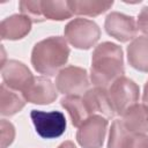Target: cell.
Wrapping results in <instances>:
<instances>
[{
  "label": "cell",
  "instance_id": "cell-13",
  "mask_svg": "<svg viewBox=\"0 0 148 148\" xmlns=\"http://www.w3.org/2000/svg\"><path fill=\"white\" fill-rule=\"evenodd\" d=\"M123 123L132 134L148 133V105L136 103L123 114Z\"/></svg>",
  "mask_w": 148,
  "mask_h": 148
},
{
  "label": "cell",
  "instance_id": "cell-6",
  "mask_svg": "<svg viewBox=\"0 0 148 148\" xmlns=\"http://www.w3.org/2000/svg\"><path fill=\"white\" fill-rule=\"evenodd\" d=\"M30 118L37 134L44 139L59 138L65 133L67 123L61 111H40L31 110Z\"/></svg>",
  "mask_w": 148,
  "mask_h": 148
},
{
  "label": "cell",
  "instance_id": "cell-20",
  "mask_svg": "<svg viewBox=\"0 0 148 148\" xmlns=\"http://www.w3.org/2000/svg\"><path fill=\"white\" fill-rule=\"evenodd\" d=\"M18 8L21 14L27 16L32 23H40L46 20L42 12L40 0H22L18 2Z\"/></svg>",
  "mask_w": 148,
  "mask_h": 148
},
{
  "label": "cell",
  "instance_id": "cell-1",
  "mask_svg": "<svg viewBox=\"0 0 148 148\" xmlns=\"http://www.w3.org/2000/svg\"><path fill=\"white\" fill-rule=\"evenodd\" d=\"M124 54L121 47L112 42L98 44L91 56L90 81L95 87L108 88L124 76Z\"/></svg>",
  "mask_w": 148,
  "mask_h": 148
},
{
  "label": "cell",
  "instance_id": "cell-14",
  "mask_svg": "<svg viewBox=\"0 0 148 148\" xmlns=\"http://www.w3.org/2000/svg\"><path fill=\"white\" fill-rule=\"evenodd\" d=\"M127 61L139 72L148 73V37L139 36L127 46Z\"/></svg>",
  "mask_w": 148,
  "mask_h": 148
},
{
  "label": "cell",
  "instance_id": "cell-5",
  "mask_svg": "<svg viewBox=\"0 0 148 148\" xmlns=\"http://www.w3.org/2000/svg\"><path fill=\"white\" fill-rule=\"evenodd\" d=\"M56 87L65 96H81L89 90V77L84 68L77 66L64 67L56 77Z\"/></svg>",
  "mask_w": 148,
  "mask_h": 148
},
{
  "label": "cell",
  "instance_id": "cell-9",
  "mask_svg": "<svg viewBox=\"0 0 148 148\" xmlns=\"http://www.w3.org/2000/svg\"><path fill=\"white\" fill-rule=\"evenodd\" d=\"M22 97L25 99V102L32 104L47 105L57 99L58 89L56 84L46 76H37L34 77L22 91Z\"/></svg>",
  "mask_w": 148,
  "mask_h": 148
},
{
  "label": "cell",
  "instance_id": "cell-7",
  "mask_svg": "<svg viewBox=\"0 0 148 148\" xmlns=\"http://www.w3.org/2000/svg\"><path fill=\"white\" fill-rule=\"evenodd\" d=\"M108 130V119L92 114L84 120L76 132V141L82 148H102Z\"/></svg>",
  "mask_w": 148,
  "mask_h": 148
},
{
  "label": "cell",
  "instance_id": "cell-4",
  "mask_svg": "<svg viewBox=\"0 0 148 148\" xmlns=\"http://www.w3.org/2000/svg\"><path fill=\"white\" fill-rule=\"evenodd\" d=\"M108 92L114 112L119 116H123L139 101L140 88L130 77L121 76L109 87Z\"/></svg>",
  "mask_w": 148,
  "mask_h": 148
},
{
  "label": "cell",
  "instance_id": "cell-23",
  "mask_svg": "<svg viewBox=\"0 0 148 148\" xmlns=\"http://www.w3.org/2000/svg\"><path fill=\"white\" fill-rule=\"evenodd\" d=\"M136 25L138 29L148 37V6H145L140 10L136 20Z\"/></svg>",
  "mask_w": 148,
  "mask_h": 148
},
{
  "label": "cell",
  "instance_id": "cell-8",
  "mask_svg": "<svg viewBox=\"0 0 148 148\" xmlns=\"http://www.w3.org/2000/svg\"><path fill=\"white\" fill-rule=\"evenodd\" d=\"M104 29L109 36L120 43H127L136 38L139 30L133 16H128L119 12H111L106 15Z\"/></svg>",
  "mask_w": 148,
  "mask_h": 148
},
{
  "label": "cell",
  "instance_id": "cell-12",
  "mask_svg": "<svg viewBox=\"0 0 148 148\" xmlns=\"http://www.w3.org/2000/svg\"><path fill=\"white\" fill-rule=\"evenodd\" d=\"M31 21L22 15L14 14L1 21L0 31L1 38L5 40H17L24 38L31 30Z\"/></svg>",
  "mask_w": 148,
  "mask_h": 148
},
{
  "label": "cell",
  "instance_id": "cell-16",
  "mask_svg": "<svg viewBox=\"0 0 148 148\" xmlns=\"http://www.w3.org/2000/svg\"><path fill=\"white\" fill-rule=\"evenodd\" d=\"M25 105V99L3 83L0 88V113L2 117H10L20 112Z\"/></svg>",
  "mask_w": 148,
  "mask_h": 148
},
{
  "label": "cell",
  "instance_id": "cell-22",
  "mask_svg": "<svg viewBox=\"0 0 148 148\" xmlns=\"http://www.w3.org/2000/svg\"><path fill=\"white\" fill-rule=\"evenodd\" d=\"M125 148H148L147 134H132Z\"/></svg>",
  "mask_w": 148,
  "mask_h": 148
},
{
  "label": "cell",
  "instance_id": "cell-3",
  "mask_svg": "<svg viewBox=\"0 0 148 148\" xmlns=\"http://www.w3.org/2000/svg\"><path fill=\"white\" fill-rule=\"evenodd\" d=\"M65 39L79 50H89L96 45L101 37L98 24L88 18H74L64 29Z\"/></svg>",
  "mask_w": 148,
  "mask_h": 148
},
{
  "label": "cell",
  "instance_id": "cell-2",
  "mask_svg": "<svg viewBox=\"0 0 148 148\" xmlns=\"http://www.w3.org/2000/svg\"><path fill=\"white\" fill-rule=\"evenodd\" d=\"M71 49L65 37L51 36L34 45L31 65L36 72L44 76L58 74L68 61Z\"/></svg>",
  "mask_w": 148,
  "mask_h": 148
},
{
  "label": "cell",
  "instance_id": "cell-21",
  "mask_svg": "<svg viewBox=\"0 0 148 148\" xmlns=\"http://www.w3.org/2000/svg\"><path fill=\"white\" fill-rule=\"evenodd\" d=\"M0 131H1V148H7L8 146L12 145V142L15 139V127L10 121L6 119H1Z\"/></svg>",
  "mask_w": 148,
  "mask_h": 148
},
{
  "label": "cell",
  "instance_id": "cell-11",
  "mask_svg": "<svg viewBox=\"0 0 148 148\" xmlns=\"http://www.w3.org/2000/svg\"><path fill=\"white\" fill-rule=\"evenodd\" d=\"M83 101L90 116L98 113L108 119L116 114L106 88L95 87L87 90L83 95Z\"/></svg>",
  "mask_w": 148,
  "mask_h": 148
},
{
  "label": "cell",
  "instance_id": "cell-17",
  "mask_svg": "<svg viewBox=\"0 0 148 148\" xmlns=\"http://www.w3.org/2000/svg\"><path fill=\"white\" fill-rule=\"evenodd\" d=\"M60 104L68 112L72 124L75 127H79L84 120L90 117L83 97L81 96H65L61 98Z\"/></svg>",
  "mask_w": 148,
  "mask_h": 148
},
{
  "label": "cell",
  "instance_id": "cell-18",
  "mask_svg": "<svg viewBox=\"0 0 148 148\" xmlns=\"http://www.w3.org/2000/svg\"><path fill=\"white\" fill-rule=\"evenodd\" d=\"M42 12L46 20L52 21H64L73 16L68 1L65 0H43Z\"/></svg>",
  "mask_w": 148,
  "mask_h": 148
},
{
  "label": "cell",
  "instance_id": "cell-10",
  "mask_svg": "<svg viewBox=\"0 0 148 148\" xmlns=\"http://www.w3.org/2000/svg\"><path fill=\"white\" fill-rule=\"evenodd\" d=\"M1 76L3 84L12 90L23 91L34 79L31 71L25 64L18 60H7L1 65Z\"/></svg>",
  "mask_w": 148,
  "mask_h": 148
},
{
  "label": "cell",
  "instance_id": "cell-19",
  "mask_svg": "<svg viewBox=\"0 0 148 148\" xmlns=\"http://www.w3.org/2000/svg\"><path fill=\"white\" fill-rule=\"evenodd\" d=\"M132 133L127 131L121 119H116L111 124L108 148H125Z\"/></svg>",
  "mask_w": 148,
  "mask_h": 148
},
{
  "label": "cell",
  "instance_id": "cell-25",
  "mask_svg": "<svg viewBox=\"0 0 148 148\" xmlns=\"http://www.w3.org/2000/svg\"><path fill=\"white\" fill-rule=\"evenodd\" d=\"M58 148H76V146L74 145V142L73 141H69V140H67V141H64Z\"/></svg>",
  "mask_w": 148,
  "mask_h": 148
},
{
  "label": "cell",
  "instance_id": "cell-24",
  "mask_svg": "<svg viewBox=\"0 0 148 148\" xmlns=\"http://www.w3.org/2000/svg\"><path fill=\"white\" fill-rule=\"evenodd\" d=\"M142 101H143V103H145V104H147V105H148V80H147V82H146V84H145V87H143Z\"/></svg>",
  "mask_w": 148,
  "mask_h": 148
},
{
  "label": "cell",
  "instance_id": "cell-15",
  "mask_svg": "<svg viewBox=\"0 0 148 148\" xmlns=\"http://www.w3.org/2000/svg\"><path fill=\"white\" fill-rule=\"evenodd\" d=\"M113 5V1H95V0H68V6L73 15L98 16L109 10Z\"/></svg>",
  "mask_w": 148,
  "mask_h": 148
}]
</instances>
